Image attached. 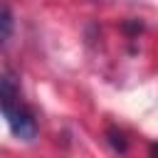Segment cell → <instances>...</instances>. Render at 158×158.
<instances>
[{
    "instance_id": "4",
    "label": "cell",
    "mask_w": 158,
    "mask_h": 158,
    "mask_svg": "<svg viewBox=\"0 0 158 158\" xmlns=\"http://www.w3.org/2000/svg\"><path fill=\"white\" fill-rule=\"evenodd\" d=\"M109 136H111V143H114V148H116V151H126V141H123V136H121V133L109 131Z\"/></svg>"
},
{
    "instance_id": "3",
    "label": "cell",
    "mask_w": 158,
    "mask_h": 158,
    "mask_svg": "<svg viewBox=\"0 0 158 158\" xmlns=\"http://www.w3.org/2000/svg\"><path fill=\"white\" fill-rule=\"evenodd\" d=\"M12 30H15V20H12V12H10L7 7H0V44H5V42L10 40Z\"/></svg>"
},
{
    "instance_id": "1",
    "label": "cell",
    "mask_w": 158,
    "mask_h": 158,
    "mask_svg": "<svg viewBox=\"0 0 158 158\" xmlns=\"http://www.w3.org/2000/svg\"><path fill=\"white\" fill-rule=\"evenodd\" d=\"M2 116L7 118V126H10V131H12L15 138H20V141H32V138L37 136V121H35L32 111L25 109L22 104L2 111Z\"/></svg>"
},
{
    "instance_id": "2",
    "label": "cell",
    "mask_w": 158,
    "mask_h": 158,
    "mask_svg": "<svg viewBox=\"0 0 158 158\" xmlns=\"http://www.w3.org/2000/svg\"><path fill=\"white\" fill-rule=\"evenodd\" d=\"M20 104V86L12 74H0V111Z\"/></svg>"
}]
</instances>
